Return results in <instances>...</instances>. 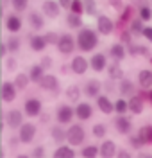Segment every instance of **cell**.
<instances>
[{
  "instance_id": "f35d334b",
  "label": "cell",
  "mask_w": 152,
  "mask_h": 158,
  "mask_svg": "<svg viewBox=\"0 0 152 158\" xmlns=\"http://www.w3.org/2000/svg\"><path fill=\"white\" fill-rule=\"evenodd\" d=\"M82 6H84V13H86L88 16H97V15H99L97 0H82Z\"/></svg>"
},
{
  "instance_id": "d6a6232c",
  "label": "cell",
  "mask_w": 152,
  "mask_h": 158,
  "mask_svg": "<svg viewBox=\"0 0 152 158\" xmlns=\"http://www.w3.org/2000/svg\"><path fill=\"white\" fill-rule=\"evenodd\" d=\"M138 18L142 20L143 23H149L152 20V6L150 4H147V2H142L140 4V7H138Z\"/></svg>"
},
{
  "instance_id": "e575fe53",
  "label": "cell",
  "mask_w": 152,
  "mask_h": 158,
  "mask_svg": "<svg viewBox=\"0 0 152 158\" xmlns=\"http://www.w3.org/2000/svg\"><path fill=\"white\" fill-rule=\"evenodd\" d=\"M66 25H68L70 29H81L82 25H84L82 16L81 15H73V13L68 11V15H66Z\"/></svg>"
},
{
  "instance_id": "f5cc1de1",
  "label": "cell",
  "mask_w": 152,
  "mask_h": 158,
  "mask_svg": "<svg viewBox=\"0 0 152 158\" xmlns=\"http://www.w3.org/2000/svg\"><path fill=\"white\" fill-rule=\"evenodd\" d=\"M109 6H111L113 9L122 11V7H123V2H122V0H109Z\"/></svg>"
},
{
  "instance_id": "1f68e13d",
  "label": "cell",
  "mask_w": 152,
  "mask_h": 158,
  "mask_svg": "<svg viewBox=\"0 0 152 158\" xmlns=\"http://www.w3.org/2000/svg\"><path fill=\"white\" fill-rule=\"evenodd\" d=\"M13 83H14V86H16L18 92H23V90L29 88L30 79H29V76H27V72H18V74L14 76V79H13Z\"/></svg>"
},
{
  "instance_id": "836d02e7",
  "label": "cell",
  "mask_w": 152,
  "mask_h": 158,
  "mask_svg": "<svg viewBox=\"0 0 152 158\" xmlns=\"http://www.w3.org/2000/svg\"><path fill=\"white\" fill-rule=\"evenodd\" d=\"M47 70L41 67L40 63H36V65H30V69H29V72H27V76H29V79H30V83H34V85H38V81L41 79V76L45 74Z\"/></svg>"
},
{
  "instance_id": "91938a15",
  "label": "cell",
  "mask_w": 152,
  "mask_h": 158,
  "mask_svg": "<svg viewBox=\"0 0 152 158\" xmlns=\"http://www.w3.org/2000/svg\"><path fill=\"white\" fill-rule=\"evenodd\" d=\"M4 129V111H2V101H0V131Z\"/></svg>"
},
{
  "instance_id": "8992f818",
  "label": "cell",
  "mask_w": 152,
  "mask_h": 158,
  "mask_svg": "<svg viewBox=\"0 0 152 158\" xmlns=\"http://www.w3.org/2000/svg\"><path fill=\"white\" fill-rule=\"evenodd\" d=\"M21 111H23V115H25V117L38 118V115L43 111V102H41V99H38V97H27L25 101H23V108H21Z\"/></svg>"
},
{
  "instance_id": "6125c7cd",
  "label": "cell",
  "mask_w": 152,
  "mask_h": 158,
  "mask_svg": "<svg viewBox=\"0 0 152 158\" xmlns=\"http://www.w3.org/2000/svg\"><path fill=\"white\" fill-rule=\"evenodd\" d=\"M0 2H2V0H0Z\"/></svg>"
},
{
  "instance_id": "b9f144b4",
  "label": "cell",
  "mask_w": 152,
  "mask_h": 158,
  "mask_svg": "<svg viewBox=\"0 0 152 158\" xmlns=\"http://www.w3.org/2000/svg\"><path fill=\"white\" fill-rule=\"evenodd\" d=\"M81 156L82 158H97L99 156V148L97 146H82Z\"/></svg>"
},
{
  "instance_id": "6f0895ef",
  "label": "cell",
  "mask_w": 152,
  "mask_h": 158,
  "mask_svg": "<svg viewBox=\"0 0 152 158\" xmlns=\"http://www.w3.org/2000/svg\"><path fill=\"white\" fill-rule=\"evenodd\" d=\"M115 83H116V81H111V79H109V83H106V90H107V92H115V90H116Z\"/></svg>"
},
{
  "instance_id": "be15d7a7",
  "label": "cell",
  "mask_w": 152,
  "mask_h": 158,
  "mask_svg": "<svg viewBox=\"0 0 152 158\" xmlns=\"http://www.w3.org/2000/svg\"><path fill=\"white\" fill-rule=\"evenodd\" d=\"M150 2H152V0H150Z\"/></svg>"
},
{
  "instance_id": "8d00e7d4",
  "label": "cell",
  "mask_w": 152,
  "mask_h": 158,
  "mask_svg": "<svg viewBox=\"0 0 152 158\" xmlns=\"http://www.w3.org/2000/svg\"><path fill=\"white\" fill-rule=\"evenodd\" d=\"M113 110H115L116 115H125V113H129V110H127V99L118 97L116 101H113Z\"/></svg>"
},
{
  "instance_id": "cb8c5ba5",
  "label": "cell",
  "mask_w": 152,
  "mask_h": 158,
  "mask_svg": "<svg viewBox=\"0 0 152 158\" xmlns=\"http://www.w3.org/2000/svg\"><path fill=\"white\" fill-rule=\"evenodd\" d=\"M109 56H111L113 61H123V59L127 58V47L120 43V41H116V43H113L111 47H109Z\"/></svg>"
},
{
  "instance_id": "8fae6325",
  "label": "cell",
  "mask_w": 152,
  "mask_h": 158,
  "mask_svg": "<svg viewBox=\"0 0 152 158\" xmlns=\"http://www.w3.org/2000/svg\"><path fill=\"white\" fill-rule=\"evenodd\" d=\"M90 70V61L84 58L82 54H75L70 61V72L75 76H84Z\"/></svg>"
},
{
  "instance_id": "11a10c76",
  "label": "cell",
  "mask_w": 152,
  "mask_h": 158,
  "mask_svg": "<svg viewBox=\"0 0 152 158\" xmlns=\"http://www.w3.org/2000/svg\"><path fill=\"white\" fill-rule=\"evenodd\" d=\"M116 156L118 158H129L131 156V153H129L127 149H116Z\"/></svg>"
},
{
  "instance_id": "ac0fdd59",
  "label": "cell",
  "mask_w": 152,
  "mask_h": 158,
  "mask_svg": "<svg viewBox=\"0 0 152 158\" xmlns=\"http://www.w3.org/2000/svg\"><path fill=\"white\" fill-rule=\"evenodd\" d=\"M107 58H106V54H102V52H93L90 56V69L93 70V72H97V74H100V72H104L106 70V67H107Z\"/></svg>"
},
{
  "instance_id": "94428289",
  "label": "cell",
  "mask_w": 152,
  "mask_h": 158,
  "mask_svg": "<svg viewBox=\"0 0 152 158\" xmlns=\"http://www.w3.org/2000/svg\"><path fill=\"white\" fill-rule=\"evenodd\" d=\"M149 61H150V65H152V56H149Z\"/></svg>"
},
{
  "instance_id": "ab89813d",
  "label": "cell",
  "mask_w": 152,
  "mask_h": 158,
  "mask_svg": "<svg viewBox=\"0 0 152 158\" xmlns=\"http://www.w3.org/2000/svg\"><path fill=\"white\" fill-rule=\"evenodd\" d=\"M91 135L95 138H106L107 135V126L104 124V122H97V124H93V128H91Z\"/></svg>"
},
{
  "instance_id": "681fc988",
  "label": "cell",
  "mask_w": 152,
  "mask_h": 158,
  "mask_svg": "<svg viewBox=\"0 0 152 158\" xmlns=\"http://www.w3.org/2000/svg\"><path fill=\"white\" fill-rule=\"evenodd\" d=\"M40 65L45 70H49V69H52V67H54V59H52L50 56H43V58L40 59Z\"/></svg>"
},
{
  "instance_id": "d4e9b609",
  "label": "cell",
  "mask_w": 152,
  "mask_h": 158,
  "mask_svg": "<svg viewBox=\"0 0 152 158\" xmlns=\"http://www.w3.org/2000/svg\"><path fill=\"white\" fill-rule=\"evenodd\" d=\"M136 81H138V86L143 90H149L152 88V69H143L138 72V77H136Z\"/></svg>"
},
{
  "instance_id": "680465c9",
  "label": "cell",
  "mask_w": 152,
  "mask_h": 158,
  "mask_svg": "<svg viewBox=\"0 0 152 158\" xmlns=\"http://www.w3.org/2000/svg\"><path fill=\"white\" fill-rule=\"evenodd\" d=\"M59 72L63 74V76L70 74V65H61V67H59Z\"/></svg>"
},
{
  "instance_id": "7dc6e473",
  "label": "cell",
  "mask_w": 152,
  "mask_h": 158,
  "mask_svg": "<svg viewBox=\"0 0 152 158\" xmlns=\"http://www.w3.org/2000/svg\"><path fill=\"white\" fill-rule=\"evenodd\" d=\"M43 38H45V41H47V45H54V47H56L57 38H59V32H56V31H49L47 34H43Z\"/></svg>"
},
{
  "instance_id": "db71d44e",
  "label": "cell",
  "mask_w": 152,
  "mask_h": 158,
  "mask_svg": "<svg viewBox=\"0 0 152 158\" xmlns=\"http://www.w3.org/2000/svg\"><path fill=\"white\" fill-rule=\"evenodd\" d=\"M38 118H40L41 124H49V122H50V115H49V113H43V111L38 115Z\"/></svg>"
},
{
  "instance_id": "ba28073f",
  "label": "cell",
  "mask_w": 152,
  "mask_h": 158,
  "mask_svg": "<svg viewBox=\"0 0 152 158\" xmlns=\"http://www.w3.org/2000/svg\"><path fill=\"white\" fill-rule=\"evenodd\" d=\"M4 120H6V126L9 129H18L20 128V124L25 120V115H23V111L18 108H11L6 111V115H4Z\"/></svg>"
},
{
  "instance_id": "7a4b0ae2",
  "label": "cell",
  "mask_w": 152,
  "mask_h": 158,
  "mask_svg": "<svg viewBox=\"0 0 152 158\" xmlns=\"http://www.w3.org/2000/svg\"><path fill=\"white\" fill-rule=\"evenodd\" d=\"M66 144H70L72 148H81L86 142V129L82 124H73L70 122L66 128Z\"/></svg>"
},
{
  "instance_id": "816d5d0a",
  "label": "cell",
  "mask_w": 152,
  "mask_h": 158,
  "mask_svg": "<svg viewBox=\"0 0 152 158\" xmlns=\"http://www.w3.org/2000/svg\"><path fill=\"white\" fill-rule=\"evenodd\" d=\"M30 156H32V158H43V156H45V148H43V146L34 148V149H32V153H30Z\"/></svg>"
},
{
  "instance_id": "3957f363",
  "label": "cell",
  "mask_w": 152,
  "mask_h": 158,
  "mask_svg": "<svg viewBox=\"0 0 152 158\" xmlns=\"http://www.w3.org/2000/svg\"><path fill=\"white\" fill-rule=\"evenodd\" d=\"M56 49L61 56H72L75 52V36H72L70 32H61L57 43H56Z\"/></svg>"
},
{
  "instance_id": "f546056e",
  "label": "cell",
  "mask_w": 152,
  "mask_h": 158,
  "mask_svg": "<svg viewBox=\"0 0 152 158\" xmlns=\"http://www.w3.org/2000/svg\"><path fill=\"white\" fill-rule=\"evenodd\" d=\"M50 138L56 142V144H63V142L66 140V129H64V126L54 124V126L50 128Z\"/></svg>"
},
{
  "instance_id": "277c9868",
  "label": "cell",
  "mask_w": 152,
  "mask_h": 158,
  "mask_svg": "<svg viewBox=\"0 0 152 158\" xmlns=\"http://www.w3.org/2000/svg\"><path fill=\"white\" fill-rule=\"evenodd\" d=\"M16 131H18V140H20V144L30 146V144L34 142L36 135H38V126L32 124V122H25V120H23Z\"/></svg>"
},
{
  "instance_id": "d590c367",
  "label": "cell",
  "mask_w": 152,
  "mask_h": 158,
  "mask_svg": "<svg viewBox=\"0 0 152 158\" xmlns=\"http://www.w3.org/2000/svg\"><path fill=\"white\" fill-rule=\"evenodd\" d=\"M134 11H136V7H134V6H123V7H122V11H120V16H118V20H120V22H123V23L127 25V23L134 18Z\"/></svg>"
},
{
  "instance_id": "484cf974",
  "label": "cell",
  "mask_w": 152,
  "mask_h": 158,
  "mask_svg": "<svg viewBox=\"0 0 152 158\" xmlns=\"http://www.w3.org/2000/svg\"><path fill=\"white\" fill-rule=\"evenodd\" d=\"M29 47L32 52H43L47 49V41L43 38V34H30L29 36Z\"/></svg>"
},
{
  "instance_id": "30bf717a",
  "label": "cell",
  "mask_w": 152,
  "mask_h": 158,
  "mask_svg": "<svg viewBox=\"0 0 152 158\" xmlns=\"http://www.w3.org/2000/svg\"><path fill=\"white\" fill-rule=\"evenodd\" d=\"M97 32L102 34V36H109L115 32V20L109 18L107 15H97Z\"/></svg>"
},
{
  "instance_id": "5bb4252c",
  "label": "cell",
  "mask_w": 152,
  "mask_h": 158,
  "mask_svg": "<svg viewBox=\"0 0 152 158\" xmlns=\"http://www.w3.org/2000/svg\"><path fill=\"white\" fill-rule=\"evenodd\" d=\"M41 13H43L45 18L56 20V18H59V15H61V6L57 4V0H43Z\"/></svg>"
},
{
  "instance_id": "44dd1931",
  "label": "cell",
  "mask_w": 152,
  "mask_h": 158,
  "mask_svg": "<svg viewBox=\"0 0 152 158\" xmlns=\"http://www.w3.org/2000/svg\"><path fill=\"white\" fill-rule=\"evenodd\" d=\"M95 101H97V108H99L100 113H104V115H111V113H115V110H113V101H111V97H109L107 94L97 95Z\"/></svg>"
},
{
  "instance_id": "7c38bea8",
  "label": "cell",
  "mask_w": 152,
  "mask_h": 158,
  "mask_svg": "<svg viewBox=\"0 0 152 158\" xmlns=\"http://www.w3.org/2000/svg\"><path fill=\"white\" fill-rule=\"evenodd\" d=\"M73 115H75V118H77V120H81V122L90 120V118L93 117V106H91V102H84V101L75 102Z\"/></svg>"
},
{
  "instance_id": "60d3db41",
  "label": "cell",
  "mask_w": 152,
  "mask_h": 158,
  "mask_svg": "<svg viewBox=\"0 0 152 158\" xmlns=\"http://www.w3.org/2000/svg\"><path fill=\"white\" fill-rule=\"evenodd\" d=\"M9 4L14 13H23L29 9V0H9Z\"/></svg>"
},
{
  "instance_id": "2e32d148",
  "label": "cell",
  "mask_w": 152,
  "mask_h": 158,
  "mask_svg": "<svg viewBox=\"0 0 152 158\" xmlns=\"http://www.w3.org/2000/svg\"><path fill=\"white\" fill-rule=\"evenodd\" d=\"M102 94V83L99 79H88L82 86V95L88 99H95Z\"/></svg>"
},
{
  "instance_id": "e0dca14e",
  "label": "cell",
  "mask_w": 152,
  "mask_h": 158,
  "mask_svg": "<svg viewBox=\"0 0 152 158\" xmlns=\"http://www.w3.org/2000/svg\"><path fill=\"white\" fill-rule=\"evenodd\" d=\"M127 110L131 115H142L145 110V101L140 94H132L131 97H127Z\"/></svg>"
},
{
  "instance_id": "bcb514c9",
  "label": "cell",
  "mask_w": 152,
  "mask_h": 158,
  "mask_svg": "<svg viewBox=\"0 0 152 158\" xmlns=\"http://www.w3.org/2000/svg\"><path fill=\"white\" fill-rule=\"evenodd\" d=\"M4 67H6V72H14V70H16V67H18V61H16V58L11 54V56H7V58H6V61H4Z\"/></svg>"
},
{
  "instance_id": "9c48e42d",
  "label": "cell",
  "mask_w": 152,
  "mask_h": 158,
  "mask_svg": "<svg viewBox=\"0 0 152 158\" xmlns=\"http://www.w3.org/2000/svg\"><path fill=\"white\" fill-rule=\"evenodd\" d=\"M16 95H18V90L14 86V83L13 81H2V85H0V101L6 102V104H11V102H14Z\"/></svg>"
},
{
  "instance_id": "6da1fadb",
  "label": "cell",
  "mask_w": 152,
  "mask_h": 158,
  "mask_svg": "<svg viewBox=\"0 0 152 158\" xmlns=\"http://www.w3.org/2000/svg\"><path fill=\"white\" fill-rule=\"evenodd\" d=\"M99 41H100V38H99L97 29H91V27H86V25H82L81 29H77L75 47L81 52H93L99 47Z\"/></svg>"
},
{
  "instance_id": "f1b7e54d",
  "label": "cell",
  "mask_w": 152,
  "mask_h": 158,
  "mask_svg": "<svg viewBox=\"0 0 152 158\" xmlns=\"http://www.w3.org/2000/svg\"><path fill=\"white\" fill-rule=\"evenodd\" d=\"M64 95L70 102H79L82 97V88L79 85H68L66 90H64Z\"/></svg>"
},
{
  "instance_id": "4316f807",
  "label": "cell",
  "mask_w": 152,
  "mask_h": 158,
  "mask_svg": "<svg viewBox=\"0 0 152 158\" xmlns=\"http://www.w3.org/2000/svg\"><path fill=\"white\" fill-rule=\"evenodd\" d=\"M4 47H6V50H7L9 54L16 56V54L20 52V49H21V38H18V34H11L9 38L6 40Z\"/></svg>"
},
{
  "instance_id": "83f0119b",
  "label": "cell",
  "mask_w": 152,
  "mask_h": 158,
  "mask_svg": "<svg viewBox=\"0 0 152 158\" xmlns=\"http://www.w3.org/2000/svg\"><path fill=\"white\" fill-rule=\"evenodd\" d=\"M54 158H75V148H72L70 144H59L56 151L52 153Z\"/></svg>"
},
{
  "instance_id": "603a6c76",
  "label": "cell",
  "mask_w": 152,
  "mask_h": 158,
  "mask_svg": "<svg viewBox=\"0 0 152 158\" xmlns=\"http://www.w3.org/2000/svg\"><path fill=\"white\" fill-rule=\"evenodd\" d=\"M106 74H107V77L111 79V81H120L125 74H123V69H122L120 61H113V63H107V67H106Z\"/></svg>"
},
{
  "instance_id": "5b68a950",
  "label": "cell",
  "mask_w": 152,
  "mask_h": 158,
  "mask_svg": "<svg viewBox=\"0 0 152 158\" xmlns=\"http://www.w3.org/2000/svg\"><path fill=\"white\" fill-rule=\"evenodd\" d=\"M54 117H56V122L61 124V126H68L70 122H73V108H72L70 104H66V102H63V104H57L56 106V113H54Z\"/></svg>"
},
{
  "instance_id": "7bdbcfd3",
  "label": "cell",
  "mask_w": 152,
  "mask_h": 158,
  "mask_svg": "<svg viewBox=\"0 0 152 158\" xmlns=\"http://www.w3.org/2000/svg\"><path fill=\"white\" fill-rule=\"evenodd\" d=\"M118 41L123 43V45H129V43L132 41V34H131V31L127 29V27L118 31Z\"/></svg>"
},
{
  "instance_id": "52a82bcc",
  "label": "cell",
  "mask_w": 152,
  "mask_h": 158,
  "mask_svg": "<svg viewBox=\"0 0 152 158\" xmlns=\"http://www.w3.org/2000/svg\"><path fill=\"white\" fill-rule=\"evenodd\" d=\"M38 86L43 92H50V94H57L59 92V77L54 76V74H43L41 79L38 81Z\"/></svg>"
},
{
  "instance_id": "4fadbf2b",
  "label": "cell",
  "mask_w": 152,
  "mask_h": 158,
  "mask_svg": "<svg viewBox=\"0 0 152 158\" xmlns=\"http://www.w3.org/2000/svg\"><path fill=\"white\" fill-rule=\"evenodd\" d=\"M113 128L116 129L118 135H129L132 131V120L127 117V113L125 115H116L113 118Z\"/></svg>"
},
{
  "instance_id": "f907efd6",
  "label": "cell",
  "mask_w": 152,
  "mask_h": 158,
  "mask_svg": "<svg viewBox=\"0 0 152 158\" xmlns=\"http://www.w3.org/2000/svg\"><path fill=\"white\" fill-rule=\"evenodd\" d=\"M140 36H143L149 43H152V25H143L142 34H140Z\"/></svg>"
},
{
  "instance_id": "d6986e66",
  "label": "cell",
  "mask_w": 152,
  "mask_h": 158,
  "mask_svg": "<svg viewBox=\"0 0 152 158\" xmlns=\"http://www.w3.org/2000/svg\"><path fill=\"white\" fill-rule=\"evenodd\" d=\"M116 92L120 94L122 97L127 99V97H131L132 94H136V92H138V88H136V85L132 83L131 79H127L125 76H123V77L116 83Z\"/></svg>"
},
{
  "instance_id": "74e56055",
  "label": "cell",
  "mask_w": 152,
  "mask_h": 158,
  "mask_svg": "<svg viewBox=\"0 0 152 158\" xmlns=\"http://www.w3.org/2000/svg\"><path fill=\"white\" fill-rule=\"evenodd\" d=\"M143 25H145V23H143L142 20L138 18V16H134V18H132L131 22L127 23V29L131 31V34H132V36H140V34H142Z\"/></svg>"
},
{
  "instance_id": "7402d4cb",
  "label": "cell",
  "mask_w": 152,
  "mask_h": 158,
  "mask_svg": "<svg viewBox=\"0 0 152 158\" xmlns=\"http://www.w3.org/2000/svg\"><path fill=\"white\" fill-rule=\"evenodd\" d=\"M116 144L113 140H104L102 138V144L99 146V156L102 158H113L116 156Z\"/></svg>"
},
{
  "instance_id": "c3c4849f",
  "label": "cell",
  "mask_w": 152,
  "mask_h": 158,
  "mask_svg": "<svg viewBox=\"0 0 152 158\" xmlns=\"http://www.w3.org/2000/svg\"><path fill=\"white\" fill-rule=\"evenodd\" d=\"M18 146H20L18 135H11V137L7 138V148H9L11 151H16V149H18Z\"/></svg>"
},
{
  "instance_id": "f6af8a7d",
  "label": "cell",
  "mask_w": 152,
  "mask_h": 158,
  "mask_svg": "<svg viewBox=\"0 0 152 158\" xmlns=\"http://www.w3.org/2000/svg\"><path fill=\"white\" fill-rule=\"evenodd\" d=\"M129 146H131L134 151H140V149L145 148L143 142H142V138L138 137V135H131V133H129Z\"/></svg>"
},
{
  "instance_id": "9f6ffc18",
  "label": "cell",
  "mask_w": 152,
  "mask_h": 158,
  "mask_svg": "<svg viewBox=\"0 0 152 158\" xmlns=\"http://www.w3.org/2000/svg\"><path fill=\"white\" fill-rule=\"evenodd\" d=\"M57 4L61 6V9H66V11H68V7H70V4H72V0H57Z\"/></svg>"
},
{
  "instance_id": "9a60e30c",
  "label": "cell",
  "mask_w": 152,
  "mask_h": 158,
  "mask_svg": "<svg viewBox=\"0 0 152 158\" xmlns=\"http://www.w3.org/2000/svg\"><path fill=\"white\" fill-rule=\"evenodd\" d=\"M21 27H23V20H21L20 13H9L7 16H6V29H7V32H11V34H18L21 31Z\"/></svg>"
},
{
  "instance_id": "4dcf8cb0",
  "label": "cell",
  "mask_w": 152,
  "mask_h": 158,
  "mask_svg": "<svg viewBox=\"0 0 152 158\" xmlns=\"http://www.w3.org/2000/svg\"><path fill=\"white\" fill-rule=\"evenodd\" d=\"M136 135L142 138V142H143V146H145V148L152 146V124H143L142 128L138 129V133H136Z\"/></svg>"
},
{
  "instance_id": "ffe728a7",
  "label": "cell",
  "mask_w": 152,
  "mask_h": 158,
  "mask_svg": "<svg viewBox=\"0 0 152 158\" xmlns=\"http://www.w3.org/2000/svg\"><path fill=\"white\" fill-rule=\"evenodd\" d=\"M27 23H29V27L34 32H40L43 27H45V16H43V13L41 11H29V15H27Z\"/></svg>"
},
{
  "instance_id": "ee69618b",
  "label": "cell",
  "mask_w": 152,
  "mask_h": 158,
  "mask_svg": "<svg viewBox=\"0 0 152 158\" xmlns=\"http://www.w3.org/2000/svg\"><path fill=\"white\" fill-rule=\"evenodd\" d=\"M68 11L70 13H73V15H84V6H82V0H72L70 7H68Z\"/></svg>"
}]
</instances>
